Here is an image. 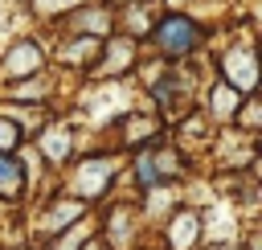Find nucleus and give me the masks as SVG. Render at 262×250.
I'll return each mask as SVG.
<instances>
[{"label":"nucleus","mask_w":262,"mask_h":250,"mask_svg":"<svg viewBox=\"0 0 262 250\" xmlns=\"http://www.w3.org/2000/svg\"><path fill=\"white\" fill-rule=\"evenodd\" d=\"M156 45H160L164 53H172V57L188 53V49L196 45V29H192V20H188V16H168V20L156 29Z\"/></svg>","instance_id":"f257e3e1"},{"label":"nucleus","mask_w":262,"mask_h":250,"mask_svg":"<svg viewBox=\"0 0 262 250\" xmlns=\"http://www.w3.org/2000/svg\"><path fill=\"white\" fill-rule=\"evenodd\" d=\"M225 74H229V82H233L237 90H250L254 78H258V70H254V53H250V49H229V57H225Z\"/></svg>","instance_id":"f03ea898"},{"label":"nucleus","mask_w":262,"mask_h":250,"mask_svg":"<svg viewBox=\"0 0 262 250\" xmlns=\"http://www.w3.org/2000/svg\"><path fill=\"white\" fill-rule=\"evenodd\" d=\"M41 66V49L33 45V41H20L8 57H4V74H33Z\"/></svg>","instance_id":"7ed1b4c3"},{"label":"nucleus","mask_w":262,"mask_h":250,"mask_svg":"<svg viewBox=\"0 0 262 250\" xmlns=\"http://www.w3.org/2000/svg\"><path fill=\"white\" fill-rule=\"evenodd\" d=\"M111 172H115V164H111V160H98V164H86V168H82V176H78V189H82L86 197H94V193H102V189H106V180H111Z\"/></svg>","instance_id":"20e7f679"},{"label":"nucleus","mask_w":262,"mask_h":250,"mask_svg":"<svg viewBox=\"0 0 262 250\" xmlns=\"http://www.w3.org/2000/svg\"><path fill=\"white\" fill-rule=\"evenodd\" d=\"M74 29H86V33H111V16L102 8H86L74 16Z\"/></svg>","instance_id":"39448f33"},{"label":"nucleus","mask_w":262,"mask_h":250,"mask_svg":"<svg viewBox=\"0 0 262 250\" xmlns=\"http://www.w3.org/2000/svg\"><path fill=\"white\" fill-rule=\"evenodd\" d=\"M196 225H201V221H196V213H180V217L172 221V246H176V250H184V246L192 242Z\"/></svg>","instance_id":"423d86ee"},{"label":"nucleus","mask_w":262,"mask_h":250,"mask_svg":"<svg viewBox=\"0 0 262 250\" xmlns=\"http://www.w3.org/2000/svg\"><path fill=\"white\" fill-rule=\"evenodd\" d=\"M20 189V164L0 156V193H16Z\"/></svg>","instance_id":"0eeeda50"},{"label":"nucleus","mask_w":262,"mask_h":250,"mask_svg":"<svg viewBox=\"0 0 262 250\" xmlns=\"http://www.w3.org/2000/svg\"><path fill=\"white\" fill-rule=\"evenodd\" d=\"M213 111H217L221 119H229V115L237 111V90H229V86H217V94H213Z\"/></svg>","instance_id":"6e6552de"},{"label":"nucleus","mask_w":262,"mask_h":250,"mask_svg":"<svg viewBox=\"0 0 262 250\" xmlns=\"http://www.w3.org/2000/svg\"><path fill=\"white\" fill-rule=\"evenodd\" d=\"M45 156L49 160H66L70 156V135L66 131H49L45 135Z\"/></svg>","instance_id":"1a4fd4ad"},{"label":"nucleus","mask_w":262,"mask_h":250,"mask_svg":"<svg viewBox=\"0 0 262 250\" xmlns=\"http://www.w3.org/2000/svg\"><path fill=\"white\" fill-rule=\"evenodd\" d=\"M45 221H49V225H70V221H78V205H74V201H70V205H57Z\"/></svg>","instance_id":"9d476101"},{"label":"nucleus","mask_w":262,"mask_h":250,"mask_svg":"<svg viewBox=\"0 0 262 250\" xmlns=\"http://www.w3.org/2000/svg\"><path fill=\"white\" fill-rule=\"evenodd\" d=\"M16 143V123H8V119H0V152H8Z\"/></svg>","instance_id":"9b49d317"},{"label":"nucleus","mask_w":262,"mask_h":250,"mask_svg":"<svg viewBox=\"0 0 262 250\" xmlns=\"http://www.w3.org/2000/svg\"><path fill=\"white\" fill-rule=\"evenodd\" d=\"M111 49H115V53H111V61H106L102 70H119V66L131 57V45H111Z\"/></svg>","instance_id":"f8f14e48"},{"label":"nucleus","mask_w":262,"mask_h":250,"mask_svg":"<svg viewBox=\"0 0 262 250\" xmlns=\"http://www.w3.org/2000/svg\"><path fill=\"white\" fill-rule=\"evenodd\" d=\"M139 180H143V184H156V168H151V160H139Z\"/></svg>","instance_id":"ddd939ff"},{"label":"nucleus","mask_w":262,"mask_h":250,"mask_svg":"<svg viewBox=\"0 0 262 250\" xmlns=\"http://www.w3.org/2000/svg\"><path fill=\"white\" fill-rule=\"evenodd\" d=\"M78 238H82V230H78V234H70L66 242H57V250H74V242H78Z\"/></svg>","instance_id":"4468645a"},{"label":"nucleus","mask_w":262,"mask_h":250,"mask_svg":"<svg viewBox=\"0 0 262 250\" xmlns=\"http://www.w3.org/2000/svg\"><path fill=\"white\" fill-rule=\"evenodd\" d=\"M90 250H94V246H90Z\"/></svg>","instance_id":"2eb2a0df"}]
</instances>
